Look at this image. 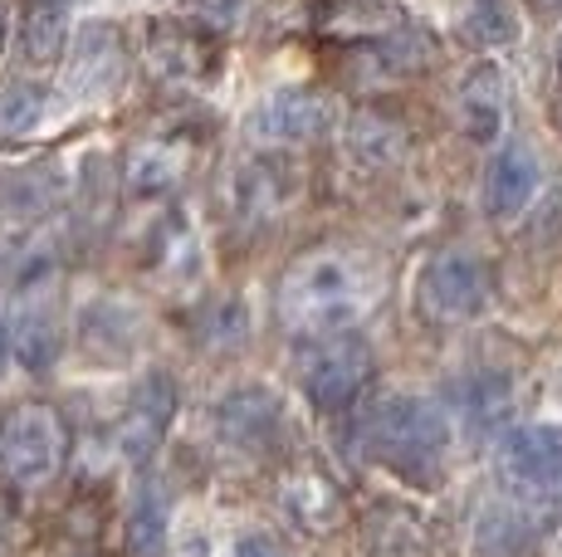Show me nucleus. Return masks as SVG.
<instances>
[{
  "mask_svg": "<svg viewBox=\"0 0 562 557\" xmlns=\"http://www.w3.org/2000/svg\"><path fill=\"white\" fill-rule=\"evenodd\" d=\"M382 294V274L367 254L352 250H308L279 278V323L294 338L323 342L352 333V323L376 304Z\"/></svg>",
  "mask_w": 562,
  "mask_h": 557,
  "instance_id": "1",
  "label": "nucleus"
},
{
  "mask_svg": "<svg viewBox=\"0 0 562 557\" xmlns=\"http://www.w3.org/2000/svg\"><path fill=\"white\" fill-rule=\"evenodd\" d=\"M362 441L382 465L402 469L411 479H426V475H436L450 450V421L436 401L386 396V401H376L372 416H367Z\"/></svg>",
  "mask_w": 562,
  "mask_h": 557,
  "instance_id": "2",
  "label": "nucleus"
},
{
  "mask_svg": "<svg viewBox=\"0 0 562 557\" xmlns=\"http://www.w3.org/2000/svg\"><path fill=\"white\" fill-rule=\"evenodd\" d=\"M69 459V421L49 401H25L0 416V475L15 489H40Z\"/></svg>",
  "mask_w": 562,
  "mask_h": 557,
  "instance_id": "3",
  "label": "nucleus"
},
{
  "mask_svg": "<svg viewBox=\"0 0 562 557\" xmlns=\"http://www.w3.org/2000/svg\"><path fill=\"white\" fill-rule=\"evenodd\" d=\"M494 298V278L484 270L480 254H464V250H446L420 270L416 278V308L430 318V323H470L490 308Z\"/></svg>",
  "mask_w": 562,
  "mask_h": 557,
  "instance_id": "4",
  "label": "nucleus"
},
{
  "mask_svg": "<svg viewBox=\"0 0 562 557\" xmlns=\"http://www.w3.org/2000/svg\"><path fill=\"white\" fill-rule=\"evenodd\" d=\"M367 382H372V348L352 333L323 338L304 362V391L323 416L348 411V406L362 396Z\"/></svg>",
  "mask_w": 562,
  "mask_h": 557,
  "instance_id": "5",
  "label": "nucleus"
},
{
  "mask_svg": "<svg viewBox=\"0 0 562 557\" xmlns=\"http://www.w3.org/2000/svg\"><path fill=\"white\" fill-rule=\"evenodd\" d=\"M499 469L518 495L562 489V425H518L499 445Z\"/></svg>",
  "mask_w": 562,
  "mask_h": 557,
  "instance_id": "6",
  "label": "nucleus"
},
{
  "mask_svg": "<svg viewBox=\"0 0 562 557\" xmlns=\"http://www.w3.org/2000/svg\"><path fill=\"white\" fill-rule=\"evenodd\" d=\"M328 127H333V103L323 93H304V89L274 93L250 113L255 143H313Z\"/></svg>",
  "mask_w": 562,
  "mask_h": 557,
  "instance_id": "7",
  "label": "nucleus"
},
{
  "mask_svg": "<svg viewBox=\"0 0 562 557\" xmlns=\"http://www.w3.org/2000/svg\"><path fill=\"white\" fill-rule=\"evenodd\" d=\"M191 157H196V143H191L187 127L177 133H157V137H143V143L127 152V191L133 196H167L187 181L191 171Z\"/></svg>",
  "mask_w": 562,
  "mask_h": 557,
  "instance_id": "8",
  "label": "nucleus"
},
{
  "mask_svg": "<svg viewBox=\"0 0 562 557\" xmlns=\"http://www.w3.org/2000/svg\"><path fill=\"white\" fill-rule=\"evenodd\" d=\"M538 181H543V171H538L533 147L504 143L499 152H494L490 171H484V211H490L494 220H514L518 211L538 196Z\"/></svg>",
  "mask_w": 562,
  "mask_h": 557,
  "instance_id": "9",
  "label": "nucleus"
},
{
  "mask_svg": "<svg viewBox=\"0 0 562 557\" xmlns=\"http://www.w3.org/2000/svg\"><path fill=\"white\" fill-rule=\"evenodd\" d=\"M456 117L470 143H480V147L499 143L504 117H509V83H504V73L494 69V64L470 69V79H464L456 93Z\"/></svg>",
  "mask_w": 562,
  "mask_h": 557,
  "instance_id": "10",
  "label": "nucleus"
},
{
  "mask_svg": "<svg viewBox=\"0 0 562 557\" xmlns=\"http://www.w3.org/2000/svg\"><path fill=\"white\" fill-rule=\"evenodd\" d=\"M215 435L221 445L231 450H265L274 445L279 435V401L259 387H245V391H231L225 401H215Z\"/></svg>",
  "mask_w": 562,
  "mask_h": 557,
  "instance_id": "11",
  "label": "nucleus"
},
{
  "mask_svg": "<svg viewBox=\"0 0 562 557\" xmlns=\"http://www.w3.org/2000/svg\"><path fill=\"white\" fill-rule=\"evenodd\" d=\"M123 83V39L113 25H89L74 39L69 59V93L79 99H103Z\"/></svg>",
  "mask_w": 562,
  "mask_h": 557,
  "instance_id": "12",
  "label": "nucleus"
},
{
  "mask_svg": "<svg viewBox=\"0 0 562 557\" xmlns=\"http://www.w3.org/2000/svg\"><path fill=\"white\" fill-rule=\"evenodd\" d=\"M171 416H177V387H171V377L153 372V377L133 391V401H127V416L117 421V441H123L127 455H147V450H157V441L167 435Z\"/></svg>",
  "mask_w": 562,
  "mask_h": 557,
  "instance_id": "13",
  "label": "nucleus"
},
{
  "mask_svg": "<svg viewBox=\"0 0 562 557\" xmlns=\"http://www.w3.org/2000/svg\"><path fill=\"white\" fill-rule=\"evenodd\" d=\"M284 509L299 528L333 533V523L342 519V495L323 469H294V475L284 479Z\"/></svg>",
  "mask_w": 562,
  "mask_h": 557,
  "instance_id": "14",
  "label": "nucleus"
},
{
  "mask_svg": "<svg viewBox=\"0 0 562 557\" xmlns=\"http://www.w3.org/2000/svg\"><path fill=\"white\" fill-rule=\"evenodd\" d=\"M456 411L470 435H484L514 411V382L504 372H470L456 382Z\"/></svg>",
  "mask_w": 562,
  "mask_h": 557,
  "instance_id": "15",
  "label": "nucleus"
},
{
  "mask_svg": "<svg viewBox=\"0 0 562 557\" xmlns=\"http://www.w3.org/2000/svg\"><path fill=\"white\" fill-rule=\"evenodd\" d=\"M147 69H153L161 83H177L181 89V83H201L205 73L215 69V55L191 30H161L153 39V49H147Z\"/></svg>",
  "mask_w": 562,
  "mask_h": 557,
  "instance_id": "16",
  "label": "nucleus"
},
{
  "mask_svg": "<svg viewBox=\"0 0 562 557\" xmlns=\"http://www.w3.org/2000/svg\"><path fill=\"white\" fill-rule=\"evenodd\" d=\"M348 152L362 167H396L406 157V127L386 113H358L348 127Z\"/></svg>",
  "mask_w": 562,
  "mask_h": 557,
  "instance_id": "17",
  "label": "nucleus"
},
{
  "mask_svg": "<svg viewBox=\"0 0 562 557\" xmlns=\"http://www.w3.org/2000/svg\"><path fill=\"white\" fill-rule=\"evenodd\" d=\"M284 177H289V171L279 162H245L240 171H235V206L245 211V220L279 216V206L289 201Z\"/></svg>",
  "mask_w": 562,
  "mask_h": 557,
  "instance_id": "18",
  "label": "nucleus"
},
{
  "mask_svg": "<svg viewBox=\"0 0 562 557\" xmlns=\"http://www.w3.org/2000/svg\"><path fill=\"white\" fill-rule=\"evenodd\" d=\"M161 543H167V499H161V489H143L127 509V553L157 557Z\"/></svg>",
  "mask_w": 562,
  "mask_h": 557,
  "instance_id": "19",
  "label": "nucleus"
},
{
  "mask_svg": "<svg viewBox=\"0 0 562 557\" xmlns=\"http://www.w3.org/2000/svg\"><path fill=\"white\" fill-rule=\"evenodd\" d=\"M49 113V93L40 83H15L0 93V137H30Z\"/></svg>",
  "mask_w": 562,
  "mask_h": 557,
  "instance_id": "20",
  "label": "nucleus"
},
{
  "mask_svg": "<svg viewBox=\"0 0 562 557\" xmlns=\"http://www.w3.org/2000/svg\"><path fill=\"white\" fill-rule=\"evenodd\" d=\"M464 39L494 49V45H514L518 39V15L509 0H474L464 15Z\"/></svg>",
  "mask_w": 562,
  "mask_h": 557,
  "instance_id": "21",
  "label": "nucleus"
},
{
  "mask_svg": "<svg viewBox=\"0 0 562 557\" xmlns=\"http://www.w3.org/2000/svg\"><path fill=\"white\" fill-rule=\"evenodd\" d=\"M15 352H20V362H25L30 372H40V367H49V357L59 352V333H54V323H49V314H40L35 304L20 314V323H15Z\"/></svg>",
  "mask_w": 562,
  "mask_h": 557,
  "instance_id": "22",
  "label": "nucleus"
},
{
  "mask_svg": "<svg viewBox=\"0 0 562 557\" xmlns=\"http://www.w3.org/2000/svg\"><path fill=\"white\" fill-rule=\"evenodd\" d=\"M59 49H64V10L35 5L25 20V55L35 64H54Z\"/></svg>",
  "mask_w": 562,
  "mask_h": 557,
  "instance_id": "23",
  "label": "nucleus"
},
{
  "mask_svg": "<svg viewBox=\"0 0 562 557\" xmlns=\"http://www.w3.org/2000/svg\"><path fill=\"white\" fill-rule=\"evenodd\" d=\"M528 245H543V250L562 245V186H558V191H548V201L538 206L533 225H528Z\"/></svg>",
  "mask_w": 562,
  "mask_h": 557,
  "instance_id": "24",
  "label": "nucleus"
},
{
  "mask_svg": "<svg viewBox=\"0 0 562 557\" xmlns=\"http://www.w3.org/2000/svg\"><path fill=\"white\" fill-rule=\"evenodd\" d=\"M181 10L205 20V25H235L240 10H245V0H181Z\"/></svg>",
  "mask_w": 562,
  "mask_h": 557,
  "instance_id": "25",
  "label": "nucleus"
},
{
  "mask_svg": "<svg viewBox=\"0 0 562 557\" xmlns=\"http://www.w3.org/2000/svg\"><path fill=\"white\" fill-rule=\"evenodd\" d=\"M235 557H289L284 548H274L269 538H245L240 548H235Z\"/></svg>",
  "mask_w": 562,
  "mask_h": 557,
  "instance_id": "26",
  "label": "nucleus"
},
{
  "mask_svg": "<svg viewBox=\"0 0 562 557\" xmlns=\"http://www.w3.org/2000/svg\"><path fill=\"white\" fill-rule=\"evenodd\" d=\"M5 362H10V333L0 328V377H5Z\"/></svg>",
  "mask_w": 562,
  "mask_h": 557,
  "instance_id": "27",
  "label": "nucleus"
},
{
  "mask_svg": "<svg viewBox=\"0 0 562 557\" xmlns=\"http://www.w3.org/2000/svg\"><path fill=\"white\" fill-rule=\"evenodd\" d=\"M35 5H54V10H64V5H69V0H35Z\"/></svg>",
  "mask_w": 562,
  "mask_h": 557,
  "instance_id": "28",
  "label": "nucleus"
},
{
  "mask_svg": "<svg viewBox=\"0 0 562 557\" xmlns=\"http://www.w3.org/2000/svg\"><path fill=\"white\" fill-rule=\"evenodd\" d=\"M543 5H548V10H562V0H543Z\"/></svg>",
  "mask_w": 562,
  "mask_h": 557,
  "instance_id": "29",
  "label": "nucleus"
},
{
  "mask_svg": "<svg viewBox=\"0 0 562 557\" xmlns=\"http://www.w3.org/2000/svg\"><path fill=\"white\" fill-rule=\"evenodd\" d=\"M0 30H5V10H0Z\"/></svg>",
  "mask_w": 562,
  "mask_h": 557,
  "instance_id": "30",
  "label": "nucleus"
},
{
  "mask_svg": "<svg viewBox=\"0 0 562 557\" xmlns=\"http://www.w3.org/2000/svg\"><path fill=\"white\" fill-rule=\"evenodd\" d=\"M558 64H562V39H558Z\"/></svg>",
  "mask_w": 562,
  "mask_h": 557,
  "instance_id": "31",
  "label": "nucleus"
},
{
  "mask_svg": "<svg viewBox=\"0 0 562 557\" xmlns=\"http://www.w3.org/2000/svg\"><path fill=\"white\" fill-rule=\"evenodd\" d=\"M558 127H562V103H558Z\"/></svg>",
  "mask_w": 562,
  "mask_h": 557,
  "instance_id": "32",
  "label": "nucleus"
}]
</instances>
